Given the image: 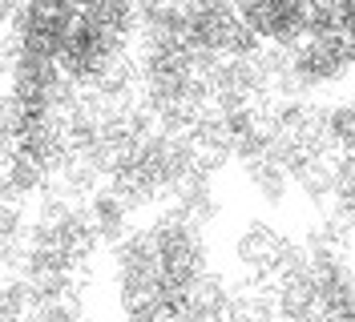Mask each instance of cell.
Returning <instances> with one entry per match:
<instances>
[{
    "label": "cell",
    "mask_w": 355,
    "mask_h": 322,
    "mask_svg": "<svg viewBox=\"0 0 355 322\" xmlns=\"http://www.w3.org/2000/svg\"><path fill=\"white\" fill-rule=\"evenodd\" d=\"M299 238H291L287 230H279L275 222H246L239 238H234V258L243 266V274H254V278L279 282L291 266L299 262Z\"/></svg>",
    "instance_id": "obj_1"
},
{
    "label": "cell",
    "mask_w": 355,
    "mask_h": 322,
    "mask_svg": "<svg viewBox=\"0 0 355 322\" xmlns=\"http://www.w3.org/2000/svg\"><path fill=\"white\" fill-rule=\"evenodd\" d=\"M194 28H198L202 48H210L218 57H250L263 44V37L234 8V0H214L210 8H202L198 17H194Z\"/></svg>",
    "instance_id": "obj_2"
},
{
    "label": "cell",
    "mask_w": 355,
    "mask_h": 322,
    "mask_svg": "<svg viewBox=\"0 0 355 322\" xmlns=\"http://www.w3.org/2000/svg\"><path fill=\"white\" fill-rule=\"evenodd\" d=\"M222 322H279V294H275V282L243 274V278L230 282V302H226V314Z\"/></svg>",
    "instance_id": "obj_3"
},
{
    "label": "cell",
    "mask_w": 355,
    "mask_h": 322,
    "mask_svg": "<svg viewBox=\"0 0 355 322\" xmlns=\"http://www.w3.org/2000/svg\"><path fill=\"white\" fill-rule=\"evenodd\" d=\"M166 206H174L182 217H190L198 230H210L222 214L218 190H214V177H202V173H186L178 177L170 193H166Z\"/></svg>",
    "instance_id": "obj_4"
},
{
    "label": "cell",
    "mask_w": 355,
    "mask_h": 322,
    "mask_svg": "<svg viewBox=\"0 0 355 322\" xmlns=\"http://www.w3.org/2000/svg\"><path fill=\"white\" fill-rule=\"evenodd\" d=\"M243 177H246V190L254 193L263 206H283L291 193V170L287 161L279 157L275 150H263V153H250L243 157Z\"/></svg>",
    "instance_id": "obj_5"
},
{
    "label": "cell",
    "mask_w": 355,
    "mask_h": 322,
    "mask_svg": "<svg viewBox=\"0 0 355 322\" xmlns=\"http://www.w3.org/2000/svg\"><path fill=\"white\" fill-rule=\"evenodd\" d=\"M291 181L295 190L307 197L315 210H327L339 193V170H335V153H315L307 161H299L291 170Z\"/></svg>",
    "instance_id": "obj_6"
},
{
    "label": "cell",
    "mask_w": 355,
    "mask_h": 322,
    "mask_svg": "<svg viewBox=\"0 0 355 322\" xmlns=\"http://www.w3.org/2000/svg\"><path fill=\"white\" fill-rule=\"evenodd\" d=\"M81 210H85V222H89V230H93V238H97L101 246H110V250L133 230V226H130L133 210H125V206H121L110 190L93 193Z\"/></svg>",
    "instance_id": "obj_7"
},
{
    "label": "cell",
    "mask_w": 355,
    "mask_h": 322,
    "mask_svg": "<svg viewBox=\"0 0 355 322\" xmlns=\"http://www.w3.org/2000/svg\"><path fill=\"white\" fill-rule=\"evenodd\" d=\"M182 302H186V306H190L202 322H222V314H226V302H230V278H226V274H218V270L210 266V270H202L198 278L186 282Z\"/></svg>",
    "instance_id": "obj_8"
},
{
    "label": "cell",
    "mask_w": 355,
    "mask_h": 322,
    "mask_svg": "<svg viewBox=\"0 0 355 322\" xmlns=\"http://www.w3.org/2000/svg\"><path fill=\"white\" fill-rule=\"evenodd\" d=\"M327 133H331L335 150H355V101L331 105V113H327Z\"/></svg>",
    "instance_id": "obj_9"
},
{
    "label": "cell",
    "mask_w": 355,
    "mask_h": 322,
    "mask_svg": "<svg viewBox=\"0 0 355 322\" xmlns=\"http://www.w3.org/2000/svg\"><path fill=\"white\" fill-rule=\"evenodd\" d=\"M279 322H291V319H279Z\"/></svg>",
    "instance_id": "obj_10"
},
{
    "label": "cell",
    "mask_w": 355,
    "mask_h": 322,
    "mask_svg": "<svg viewBox=\"0 0 355 322\" xmlns=\"http://www.w3.org/2000/svg\"><path fill=\"white\" fill-rule=\"evenodd\" d=\"M352 101H355V97H352Z\"/></svg>",
    "instance_id": "obj_11"
}]
</instances>
